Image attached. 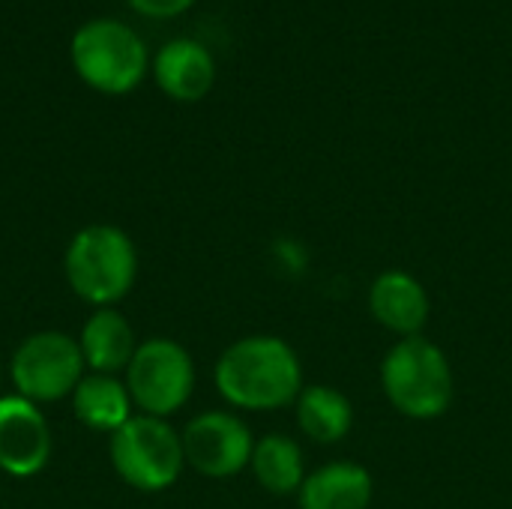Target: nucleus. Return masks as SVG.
Segmentation results:
<instances>
[{
  "label": "nucleus",
  "instance_id": "obj_16",
  "mask_svg": "<svg viewBox=\"0 0 512 509\" xmlns=\"http://www.w3.org/2000/svg\"><path fill=\"white\" fill-rule=\"evenodd\" d=\"M258 486L276 498H288L297 495L303 480H306V459H303V447L282 435V432H270L264 438L255 441L252 450V462H249Z\"/></svg>",
  "mask_w": 512,
  "mask_h": 509
},
{
  "label": "nucleus",
  "instance_id": "obj_1",
  "mask_svg": "<svg viewBox=\"0 0 512 509\" xmlns=\"http://www.w3.org/2000/svg\"><path fill=\"white\" fill-rule=\"evenodd\" d=\"M216 393L234 411H282L303 393V363L282 336L255 333L231 342L213 366Z\"/></svg>",
  "mask_w": 512,
  "mask_h": 509
},
{
  "label": "nucleus",
  "instance_id": "obj_13",
  "mask_svg": "<svg viewBox=\"0 0 512 509\" xmlns=\"http://www.w3.org/2000/svg\"><path fill=\"white\" fill-rule=\"evenodd\" d=\"M375 498L372 474L357 462H330L306 474L297 507L300 509H369Z\"/></svg>",
  "mask_w": 512,
  "mask_h": 509
},
{
  "label": "nucleus",
  "instance_id": "obj_3",
  "mask_svg": "<svg viewBox=\"0 0 512 509\" xmlns=\"http://www.w3.org/2000/svg\"><path fill=\"white\" fill-rule=\"evenodd\" d=\"M63 273L78 300L93 309H111L135 288L138 249L123 228L96 222L69 240Z\"/></svg>",
  "mask_w": 512,
  "mask_h": 509
},
{
  "label": "nucleus",
  "instance_id": "obj_10",
  "mask_svg": "<svg viewBox=\"0 0 512 509\" xmlns=\"http://www.w3.org/2000/svg\"><path fill=\"white\" fill-rule=\"evenodd\" d=\"M369 312L384 330L399 339H411L423 336L432 315V300L426 285L408 270H384L369 285Z\"/></svg>",
  "mask_w": 512,
  "mask_h": 509
},
{
  "label": "nucleus",
  "instance_id": "obj_14",
  "mask_svg": "<svg viewBox=\"0 0 512 509\" xmlns=\"http://www.w3.org/2000/svg\"><path fill=\"white\" fill-rule=\"evenodd\" d=\"M69 405H72L75 420L84 429L102 432V435H114L123 423L135 417L129 387L120 375L87 372L81 384L75 387V393L69 396Z\"/></svg>",
  "mask_w": 512,
  "mask_h": 509
},
{
  "label": "nucleus",
  "instance_id": "obj_18",
  "mask_svg": "<svg viewBox=\"0 0 512 509\" xmlns=\"http://www.w3.org/2000/svg\"><path fill=\"white\" fill-rule=\"evenodd\" d=\"M0 387H3V363H0Z\"/></svg>",
  "mask_w": 512,
  "mask_h": 509
},
{
  "label": "nucleus",
  "instance_id": "obj_9",
  "mask_svg": "<svg viewBox=\"0 0 512 509\" xmlns=\"http://www.w3.org/2000/svg\"><path fill=\"white\" fill-rule=\"evenodd\" d=\"M51 426L39 405L21 396H0V471L27 480L51 459Z\"/></svg>",
  "mask_w": 512,
  "mask_h": 509
},
{
  "label": "nucleus",
  "instance_id": "obj_11",
  "mask_svg": "<svg viewBox=\"0 0 512 509\" xmlns=\"http://www.w3.org/2000/svg\"><path fill=\"white\" fill-rule=\"evenodd\" d=\"M153 78L165 96L177 102H198L213 90L216 60L210 48L195 39H171L153 60Z\"/></svg>",
  "mask_w": 512,
  "mask_h": 509
},
{
  "label": "nucleus",
  "instance_id": "obj_15",
  "mask_svg": "<svg viewBox=\"0 0 512 509\" xmlns=\"http://www.w3.org/2000/svg\"><path fill=\"white\" fill-rule=\"evenodd\" d=\"M294 408H297V426L312 444H321V447L342 444L354 429L351 399L330 384L303 387Z\"/></svg>",
  "mask_w": 512,
  "mask_h": 509
},
{
  "label": "nucleus",
  "instance_id": "obj_12",
  "mask_svg": "<svg viewBox=\"0 0 512 509\" xmlns=\"http://www.w3.org/2000/svg\"><path fill=\"white\" fill-rule=\"evenodd\" d=\"M84 366L96 375H120L132 363L138 351V339L132 324L111 306V309H93V315L81 324V333L75 336Z\"/></svg>",
  "mask_w": 512,
  "mask_h": 509
},
{
  "label": "nucleus",
  "instance_id": "obj_17",
  "mask_svg": "<svg viewBox=\"0 0 512 509\" xmlns=\"http://www.w3.org/2000/svg\"><path fill=\"white\" fill-rule=\"evenodd\" d=\"M195 0H129V6L147 18H177L183 15Z\"/></svg>",
  "mask_w": 512,
  "mask_h": 509
},
{
  "label": "nucleus",
  "instance_id": "obj_6",
  "mask_svg": "<svg viewBox=\"0 0 512 509\" xmlns=\"http://www.w3.org/2000/svg\"><path fill=\"white\" fill-rule=\"evenodd\" d=\"M15 396L33 405H54L75 393L87 375L78 339L63 330H39L21 339L6 366Z\"/></svg>",
  "mask_w": 512,
  "mask_h": 509
},
{
  "label": "nucleus",
  "instance_id": "obj_8",
  "mask_svg": "<svg viewBox=\"0 0 512 509\" xmlns=\"http://www.w3.org/2000/svg\"><path fill=\"white\" fill-rule=\"evenodd\" d=\"M180 438L186 468L207 480L237 477L249 468L255 450V435L249 423L234 411H201L183 426Z\"/></svg>",
  "mask_w": 512,
  "mask_h": 509
},
{
  "label": "nucleus",
  "instance_id": "obj_7",
  "mask_svg": "<svg viewBox=\"0 0 512 509\" xmlns=\"http://www.w3.org/2000/svg\"><path fill=\"white\" fill-rule=\"evenodd\" d=\"M132 405L147 417H174L195 393V360L168 336L144 339L123 372Z\"/></svg>",
  "mask_w": 512,
  "mask_h": 509
},
{
  "label": "nucleus",
  "instance_id": "obj_4",
  "mask_svg": "<svg viewBox=\"0 0 512 509\" xmlns=\"http://www.w3.org/2000/svg\"><path fill=\"white\" fill-rule=\"evenodd\" d=\"M78 78L108 96L132 93L147 75V48L138 33L117 18H93L81 24L69 42Z\"/></svg>",
  "mask_w": 512,
  "mask_h": 509
},
{
  "label": "nucleus",
  "instance_id": "obj_2",
  "mask_svg": "<svg viewBox=\"0 0 512 509\" xmlns=\"http://www.w3.org/2000/svg\"><path fill=\"white\" fill-rule=\"evenodd\" d=\"M381 390L408 420H441L456 399L450 357L426 336L399 339L381 360Z\"/></svg>",
  "mask_w": 512,
  "mask_h": 509
},
{
  "label": "nucleus",
  "instance_id": "obj_5",
  "mask_svg": "<svg viewBox=\"0 0 512 509\" xmlns=\"http://www.w3.org/2000/svg\"><path fill=\"white\" fill-rule=\"evenodd\" d=\"M108 456L117 477L129 489L147 495L171 489L186 468L180 432L168 420L147 414H135L108 435Z\"/></svg>",
  "mask_w": 512,
  "mask_h": 509
}]
</instances>
